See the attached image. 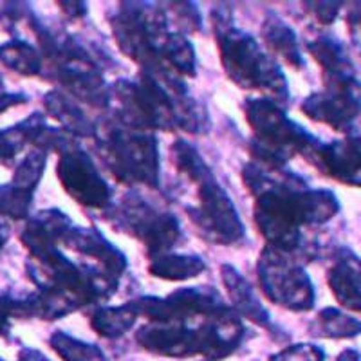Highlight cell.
Listing matches in <instances>:
<instances>
[{
	"label": "cell",
	"instance_id": "6da1fadb",
	"mask_svg": "<svg viewBox=\"0 0 361 361\" xmlns=\"http://www.w3.org/2000/svg\"><path fill=\"white\" fill-rule=\"evenodd\" d=\"M243 180L255 197L253 221L266 246L291 255L300 264L316 255L312 243L305 240L304 228L320 226L336 217L340 201L331 190L309 188L307 183L289 170H269L247 163Z\"/></svg>",
	"mask_w": 361,
	"mask_h": 361
},
{
	"label": "cell",
	"instance_id": "7a4b0ae2",
	"mask_svg": "<svg viewBox=\"0 0 361 361\" xmlns=\"http://www.w3.org/2000/svg\"><path fill=\"white\" fill-rule=\"evenodd\" d=\"M109 109H114L112 118L135 130H183L193 135L209 130L206 107L172 71L140 69L134 80H118L111 85Z\"/></svg>",
	"mask_w": 361,
	"mask_h": 361
},
{
	"label": "cell",
	"instance_id": "3957f363",
	"mask_svg": "<svg viewBox=\"0 0 361 361\" xmlns=\"http://www.w3.org/2000/svg\"><path fill=\"white\" fill-rule=\"evenodd\" d=\"M118 47L143 71H172L183 78L195 76V51L186 35L170 29L159 4L119 2L111 17Z\"/></svg>",
	"mask_w": 361,
	"mask_h": 361
},
{
	"label": "cell",
	"instance_id": "277c9868",
	"mask_svg": "<svg viewBox=\"0 0 361 361\" xmlns=\"http://www.w3.org/2000/svg\"><path fill=\"white\" fill-rule=\"evenodd\" d=\"M209 20L228 78L240 89L257 90L283 107L289 102V85L275 58L266 53L251 35L233 24L231 11L226 6H217Z\"/></svg>",
	"mask_w": 361,
	"mask_h": 361
},
{
	"label": "cell",
	"instance_id": "5b68a950",
	"mask_svg": "<svg viewBox=\"0 0 361 361\" xmlns=\"http://www.w3.org/2000/svg\"><path fill=\"white\" fill-rule=\"evenodd\" d=\"M94 145L102 163L118 183L159 186V143L154 132L135 130L107 118L96 123Z\"/></svg>",
	"mask_w": 361,
	"mask_h": 361
},
{
	"label": "cell",
	"instance_id": "8992f818",
	"mask_svg": "<svg viewBox=\"0 0 361 361\" xmlns=\"http://www.w3.org/2000/svg\"><path fill=\"white\" fill-rule=\"evenodd\" d=\"M244 114L253 130L247 148L255 163L269 170H282L295 156H304L316 137L288 118L280 103L264 96H251L244 102Z\"/></svg>",
	"mask_w": 361,
	"mask_h": 361
},
{
	"label": "cell",
	"instance_id": "52a82bcc",
	"mask_svg": "<svg viewBox=\"0 0 361 361\" xmlns=\"http://www.w3.org/2000/svg\"><path fill=\"white\" fill-rule=\"evenodd\" d=\"M105 219L116 231L137 238L147 246L148 257L169 253L179 243V219L170 209L157 208L141 193H127L118 204L105 209Z\"/></svg>",
	"mask_w": 361,
	"mask_h": 361
},
{
	"label": "cell",
	"instance_id": "ba28073f",
	"mask_svg": "<svg viewBox=\"0 0 361 361\" xmlns=\"http://www.w3.org/2000/svg\"><path fill=\"white\" fill-rule=\"evenodd\" d=\"M188 185L193 186V195L192 202L185 204V212L199 237L217 246H231L243 240L246 235L243 219L214 173Z\"/></svg>",
	"mask_w": 361,
	"mask_h": 361
},
{
	"label": "cell",
	"instance_id": "9c48e42d",
	"mask_svg": "<svg viewBox=\"0 0 361 361\" xmlns=\"http://www.w3.org/2000/svg\"><path fill=\"white\" fill-rule=\"evenodd\" d=\"M257 276L267 300L293 312L314 307V286L304 266L291 255L264 246L257 262Z\"/></svg>",
	"mask_w": 361,
	"mask_h": 361
},
{
	"label": "cell",
	"instance_id": "30bf717a",
	"mask_svg": "<svg viewBox=\"0 0 361 361\" xmlns=\"http://www.w3.org/2000/svg\"><path fill=\"white\" fill-rule=\"evenodd\" d=\"M148 324H188V322L206 318L215 311L228 305L221 298L217 289L209 286L180 288L170 293L166 298L148 295L132 300Z\"/></svg>",
	"mask_w": 361,
	"mask_h": 361
},
{
	"label": "cell",
	"instance_id": "8fae6325",
	"mask_svg": "<svg viewBox=\"0 0 361 361\" xmlns=\"http://www.w3.org/2000/svg\"><path fill=\"white\" fill-rule=\"evenodd\" d=\"M58 179L71 199L87 209H107L112 202V190L89 152L80 145L60 154L56 166Z\"/></svg>",
	"mask_w": 361,
	"mask_h": 361
},
{
	"label": "cell",
	"instance_id": "7c38bea8",
	"mask_svg": "<svg viewBox=\"0 0 361 361\" xmlns=\"http://www.w3.org/2000/svg\"><path fill=\"white\" fill-rule=\"evenodd\" d=\"M302 112L312 121L329 125L338 132H350L361 112V89L357 83L325 87L302 102Z\"/></svg>",
	"mask_w": 361,
	"mask_h": 361
},
{
	"label": "cell",
	"instance_id": "4fadbf2b",
	"mask_svg": "<svg viewBox=\"0 0 361 361\" xmlns=\"http://www.w3.org/2000/svg\"><path fill=\"white\" fill-rule=\"evenodd\" d=\"M304 157L324 176L343 185L361 186V135L349 134L331 143L318 140Z\"/></svg>",
	"mask_w": 361,
	"mask_h": 361
},
{
	"label": "cell",
	"instance_id": "5bb4252c",
	"mask_svg": "<svg viewBox=\"0 0 361 361\" xmlns=\"http://www.w3.org/2000/svg\"><path fill=\"white\" fill-rule=\"evenodd\" d=\"M135 341L156 356L186 357L199 354L197 327L188 324H147L137 329Z\"/></svg>",
	"mask_w": 361,
	"mask_h": 361
},
{
	"label": "cell",
	"instance_id": "9a60e30c",
	"mask_svg": "<svg viewBox=\"0 0 361 361\" xmlns=\"http://www.w3.org/2000/svg\"><path fill=\"white\" fill-rule=\"evenodd\" d=\"M63 246L74 253L89 257L96 266L103 267L116 279H121L128 266L123 251L92 226H73L63 238Z\"/></svg>",
	"mask_w": 361,
	"mask_h": 361
},
{
	"label": "cell",
	"instance_id": "2e32d148",
	"mask_svg": "<svg viewBox=\"0 0 361 361\" xmlns=\"http://www.w3.org/2000/svg\"><path fill=\"white\" fill-rule=\"evenodd\" d=\"M73 222L60 209H45L31 219L22 231V243L27 246L35 260L58 250V243H63Z\"/></svg>",
	"mask_w": 361,
	"mask_h": 361
},
{
	"label": "cell",
	"instance_id": "e0dca14e",
	"mask_svg": "<svg viewBox=\"0 0 361 361\" xmlns=\"http://www.w3.org/2000/svg\"><path fill=\"white\" fill-rule=\"evenodd\" d=\"M327 283L341 307L361 312V259L341 250L327 271Z\"/></svg>",
	"mask_w": 361,
	"mask_h": 361
},
{
	"label": "cell",
	"instance_id": "ac0fdd59",
	"mask_svg": "<svg viewBox=\"0 0 361 361\" xmlns=\"http://www.w3.org/2000/svg\"><path fill=\"white\" fill-rule=\"evenodd\" d=\"M307 49L309 54L322 67L325 87H343L357 83L353 62L336 38L331 35H318L307 42Z\"/></svg>",
	"mask_w": 361,
	"mask_h": 361
},
{
	"label": "cell",
	"instance_id": "d6986e66",
	"mask_svg": "<svg viewBox=\"0 0 361 361\" xmlns=\"http://www.w3.org/2000/svg\"><path fill=\"white\" fill-rule=\"evenodd\" d=\"M221 279L224 283V289L231 300V309L238 316H244L255 325L260 327H269L271 318L267 309L264 307L259 296H255L251 283L243 276V273L233 267L231 264H222Z\"/></svg>",
	"mask_w": 361,
	"mask_h": 361
},
{
	"label": "cell",
	"instance_id": "ffe728a7",
	"mask_svg": "<svg viewBox=\"0 0 361 361\" xmlns=\"http://www.w3.org/2000/svg\"><path fill=\"white\" fill-rule=\"evenodd\" d=\"M262 38L267 49L273 54L280 56L283 62L295 69H302L305 63L302 51L298 47V38L288 22H283L279 15L273 11L267 13L262 24Z\"/></svg>",
	"mask_w": 361,
	"mask_h": 361
},
{
	"label": "cell",
	"instance_id": "44dd1931",
	"mask_svg": "<svg viewBox=\"0 0 361 361\" xmlns=\"http://www.w3.org/2000/svg\"><path fill=\"white\" fill-rule=\"evenodd\" d=\"M45 107L56 121L62 123L63 130L73 134L74 137H92L94 140L96 123L83 112V109L76 105L73 96L53 90L45 96Z\"/></svg>",
	"mask_w": 361,
	"mask_h": 361
},
{
	"label": "cell",
	"instance_id": "7402d4cb",
	"mask_svg": "<svg viewBox=\"0 0 361 361\" xmlns=\"http://www.w3.org/2000/svg\"><path fill=\"white\" fill-rule=\"evenodd\" d=\"M206 271V262L199 255L183 253H161L150 259L148 273L156 279L170 280V282H183V280L197 279Z\"/></svg>",
	"mask_w": 361,
	"mask_h": 361
},
{
	"label": "cell",
	"instance_id": "603a6c76",
	"mask_svg": "<svg viewBox=\"0 0 361 361\" xmlns=\"http://www.w3.org/2000/svg\"><path fill=\"white\" fill-rule=\"evenodd\" d=\"M137 318H140V312L130 300L118 307H96L90 312L89 324L98 336L118 340L134 329Z\"/></svg>",
	"mask_w": 361,
	"mask_h": 361
},
{
	"label": "cell",
	"instance_id": "cb8c5ba5",
	"mask_svg": "<svg viewBox=\"0 0 361 361\" xmlns=\"http://www.w3.org/2000/svg\"><path fill=\"white\" fill-rule=\"evenodd\" d=\"M309 333L312 336L333 338V340L354 338L361 334V322L341 309L325 307L316 314Z\"/></svg>",
	"mask_w": 361,
	"mask_h": 361
},
{
	"label": "cell",
	"instance_id": "d4e9b609",
	"mask_svg": "<svg viewBox=\"0 0 361 361\" xmlns=\"http://www.w3.org/2000/svg\"><path fill=\"white\" fill-rule=\"evenodd\" d=\"M170 156H172L176 170L180 173V177H185L186 183H195V180L204 179L209 176L212 169H209L206 161L202 159L201 154L197 152V148L188 143L186 140H176L172 148H170Z\"/></svg>",
	"mask_w": 361,
	"mask_h": 361
},
{
	"label": "cell",
	"instance_id": "484cf974",
	"mask_svg": "<svg viewBox=\"0 0 361 361\" xmlns=\"http://www.w3.org/2000/svg\"><path fill=\"white\" fill-rule=\"evenodd\" d=\"M0 58L9 69L25 76H37L42 71V56L33 45L25 42H9L0 49Z\"/></svg>",
	"mask_w": 361,
	"mask_h": 361
},
{
	"label": "cell",
	"instance_id": "4316f807",
	"mask_svg": "<svg viewBox=\"0 0 361 361\" xmlns=\"http://www.w3.org/2000/svg\"><path fill=\"white\" fill-rule=\"evenodd\" d=\"M49 343L63 361H107L98 345L87 343L60 331L51 336Z\"/></svg>",
	"mask_w": 361,
	"mask_h": 361
},
{
	"label": "cell",
	"instance_id": "83f0119b",
	"mask_svg": "<svg viewBox=\"0 0 361 361\" xmlns=\"http://www.w3.org/2000/svg\"><path fill=\"white\" fill-rule=\"evenodd\" d=\"M45 170V154L44 152H33L29 154L22 164L18 166L17 173H15V179H13V185L18 186L22 190H27V192H33L35 186L38 185L42 173Z\"/></svg>",
	"mask_w": 361,
	"mask_h": 361
},
{
	"label": "cell",
	"instance_id": "f1b7e54d",
	"mask_svg": "<svg viewBox=\"0 0 361 361\" xmlns=\"http://www.w3.org/2000/svg\"><path fill=\"white\" fill-rule=\"evenodd\" d=\"M170 9L176 17V24L179 25V33H199L202 29V15L197 4L192 2H170Z\"/></svg>",
	"mask_w": 361,
	"mask_h": 361
},
{
	"label": "cell",
	"instance_id": "f546056e",
	"mask_svg": "<svg viewBox=\"0 0 361 361\" xmlns=\"http://www.w3.org/2000/svg\"><path fill=\"white\" fill-rule=\"evenodd\" d=\"M325 354L320 347L312 343H298L291 345L282 353L271 356L269 361H324Z\"/></svg>",
	"mask_w": 361,
	"mask_h": 361
},
{
	"label": "cell",
	"instance_id": "4dcf8cb0",
	"mask_svg": "<svg viewBox=\"0 0 361 361\" xmlns=\"http://www.w3.org/2000/svg\"><path fill=\"white\" fill-rule=\"evenodd\" d=\"M305 8L320 24H333L340 13L341 2H305Z\"/></svg>",
	"mask_w": 361,
	"mask_h": 361
},
{
	"label": "cell",
	"instance_id": "1f68e13d",
	"mask_svg": "<svg viewBox=\"0 0 361 361\" xmlns=\"http://www.w3.org/2000/svg\"><path fill=\"white\" fill-rule=\"evenodd\" d=\"M60 8L67 13L71 18H82L87 15L85 2H60Z\"/></svg>",
	"mask_w": 361,
	"mask_h": 361
},
{
	"label": "cell",
	"instance_id": "d6a6232c",
	"mask_svg": "<svg viewBox=\"0 0 361 361\" xmlns=\"http://www.w3.org/2000/svg\"><path fill=\"white\" fill-rule=\"evenodd\" d=\"M18 361H49V360H45L38 350L24 349L20 353V356H18Z\"/></svg>",
	"mask_w": 361,
	"mask_h": 361
},
{
	"label": "cell",
	"instance_id": "836d02e7",
	"mask_svg": "<svg viewBox=\"0 0 361 361\" xmlns=\"http://www.w3.org/2000/svg\"><path fill=\"white\" fill-rule=\"evenodd\" d=\"M336 361H361V356H360V353H357V350L345 349L343 353L338 356Z\"/></svg>",
	"mask_w": 361,
	"mask_h": 361
},
{
	"label": "cell",
	"instance_id": "e575fe53",
	"mask_svg": "<svg viewBox=\"0 0 361 361\" xmlns=\"http://www.w3.org/2000/svg\"><path fill=\"white\" fill-rule=\"evenodd\" d=\"M6 238H8V235H6V231L0 228V250H2V246L6 244Z\"/></svg>",
	"mask_w": 361,
	"mask_h": 361
},
{
	"label": "cell",
	"instance_id": "d590c367",
	"mask_svg": "<svg viewBox=\"0 0 361 361\" xmlns=\"http://www.w3.org/2000/svg\"><path fill=\"white\" fill-rule=\"evenodd\" d=\"M206 361H208V360H206Z\"/></svg>",
	"mask_w": 361,
	"mask_h": 361
}]
</instances>
